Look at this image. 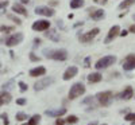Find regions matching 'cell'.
I'll return each mask as SVG.
<instances>
[{"instance_id": "cell-21", "label": "cell", "mask_w": 135, "mask_h": 125, "mask_svg": "<svg viewBox=\"0 0 135 125\" xmlns=\"http://www.w3.org/2000/svg\"><path fill=\"white\" fill-rule=\"evenodd\" d=\"M134 3H135V0H124V2H122V3L119 4V8H120V9L128 8V7H131Z\"/></svg>"}, {"instance_id": "cell-28", "label": "cell", "mask_w": 135, "mask_h": 125, "mask_svg": "<svg viewBox=\"0 0 135 125\" xmlns=\"http://www.w3.org/2000/svg\"><path fill=\"white\" fill-rule=\"evenodd\" d=\"M66 122L68 124H76V122H78V118H77V116H69L68 120H66Z\"/></svg>"}, {"instance_id": "cell-46", "label": "cell", "mask_w": 135, "mask_h": 125, "mask_svg": "<svg viewBox=\"0 0 135 125\" xmlns=\"http://www.w3.org/2000/svg\"><path fill=\"white\" fill-rule=\"evenodd\" d=\"M23 125H28V124H23Z\"/></svg>"}, {"instance_id": "cell-4", "label": "cell", "mask_w": 135, "mask_h": 125, "mask_svg": "<svg viewBox=\"0 0 135 125\" xmlns=\"http://www.w3.org/2000/svg\"><path fill=\"white\" fill-rule=\"evenodd\" d=\"M23 38L25 37H23V34H22V32H15V34H12L11 37H8L6 39V46L7 47H14V46H16V44L22 43Z\"/></svg>"}, {"instance_id": "cell-14", "label": "cell", "mask_w": 135, "mask_h": 125, "mask_svg": "<svg viewBox=\"0 0 135 125\" xmlns=\"http://www.w3.org/2000/svg\"><path fill=\"white\" fill-rule=\"evenodd\" d=\"M12 11H14L15 14L23 15V16H28L27 9L25 8V6H23V4H20V3H14V4H12Z\"/></svg>"}, {"instance_id": "cell-35", "label": "cell", "mask_w": 135, "mask_h": 125, "mask_svg": "<svg viewBox=\"0 0 135 125\" xmlns=\"http://www.w3.org/2000/svg\"><path fill=\"white\" fill-rule=\"evenodd\" d=\"M64 124H65V121L62 118H57V121H55V125H64Z\"/></svg>"}, {"instance_id": "cell-42", "label": "cell", "mask_w": 135, "mask_h": 125, "mask_svg": "<svg viewBox=\"0 0 135 125\" xmlns=\"http://www.w3.org/2000/svg\"><path fill=\"white\" fill-rule=\"evenodd\" d=\"M2 118H3V120H7V118H8V116L6 114V113H3V114H2Z\"/></svg>"}, {"instance_id": "cell-37", "label": "cell", "mask_w": 135, "mask_h": 125, "mask_svg": "<svg viewBox=\"0 0 135 125\" xmlns=\"http://www.w3.org/2000/svg\"><path fill=\"white\" fill-rule=\"evenodd\" d=\"M127 34H128V31L123 30V31H120V34H119V35H120V37H127Z\"/></svg>"}, {"instance_id": "cell-31", "label": "cell", "mask_w": 135, "mask_h": 125, "mask_svg": "<svg viewBox=\"0 0 135 125\" xmlns=\"http://www.w3.org/2000/svg\"><path fill=\"white\" fill-rule=\"evenodd\" d=\"M19 87H20V92H26L27 90V85L25 82H19Z\"/></svg>"}, {"instance_id": "cell-45", "label": "cell", "mask_w": 135, "mask_h": 125, "mask_svg": "<svg viewBox=\"0 0 135 125\" xmlns=\"http://www.w3.org/2000/svg\"><path fill=\"white\" fill-rule=\"evenodd\" d=\"M22 3H23V4H26V3H28V0H22Z\"/></svg>"}, {"instance_id": "cell-17", "label": "cell", "mask_w": 135, "mask_h": 125, "mask_svg": "<svg viewBox=\"0 0 135 125\" xmlns=\"http://www.w3.org/2000/svg\"><path fill=\"white\" fill-rule=\"evenodd\" d=\"M134 97V90H132V87L131 86H127L124 90H123V92H122V94H120V98L122 100H131Z\"/></svg>"}, {"instance_id": "cell-41", "label": "cell", "mask_w": 135, "mask_h": 125, "mask_svg": "<svg viewBox=\"0 0 135 125\" xmlns=\"http://www.w3.org/2000/svg\"><path fill=\"white\" fill-rule=\"evenodd\" d=\"M130 32H132V34H135V24H132V26L130 27Z\"/></svg>"}, {"instance_id": "cell-19", "label": "cell", "mask_w": 135, "mask_h": 125, "mask_svg": "<svg viewBox=\"0 0 135 125\" xmlns=\"http://www.w3.org/2000/svg\"><path fill=\"white\" fill-rule=\"evenodd\" d=\"M101 74L100 73H92V74H89L88 75V82H91V84H96V82H100L101 81Z\"/></svg>"}, {"instance_id": "cell-48", "label": "cell", "mask_w": 135, "mask_h": 125, "mask_svg": "<svg viewBox=\"0 0 135 125\" xmlns=\"http://www.w3.org/2000/svg\"><path fill=\"white\" fill-rule=\"evenodd\" d=\"M103 125H107V124H103Z\"/></svg>"}, {"instance_id": "cell-44", "label": "cell", "mask_w": 135, "mask_h": 125, "mask_svg": "<svg viewBox=\"0 0 135 125\" xmlns=\"http://www.w3.org/2000/svg\"><path fill=\"white\" fill-rule=\"evenodd\" d=\"M3 105V100H2V96H0V106Z\"/></svg>"}, {"instance_id": "cell-26", "label": "cell", "mask_w": 135, "mask_h": 125, "mask_svg": "<svg viewBox=\"0 0 135 125\" xmlns=\"http://www.w3.org/2000/svg\"><path fill=\"white\" fill-rule=\"evenodd\" d=\"M15 118L18 120V121H25V120H27V114L26 113H16V116H15Z\"/></svg>"}, {"instance_id": "cell-10", "label": "cell", "mask_w": 135, "mask_h": 125, "mask_svg": "<svg viewBox=\"0 0 135 125\" xmlns=\"http://www.w3.org/2000/svg\"><path fill=\"white\" fill-rule=\"evenodd\" d=\"M54 82V79L53 78H50V77H46V78H42V79H39V81H37L35 82V85H34V89L37 90H43V89H46L49 85H51Z\"/></svg>"}, {"instance_id": "cell-24", "label": "cell", "mask_w": 135, "mask_h": 125, "mask_svg": "<svg viewBox=\"0 0 135 125\" xmlns=\"http://www.w3.org/2000/svg\"><path fill=\"white\" fill-rule=\"evenodd\" d=\"M15 28L12 26H0V32H4V34H8V32H12Z\"/></svg>"}, {"instance_id": "cell-30", "label": "cell", "mask_w": 135, "mask_h": 125, "mask_svg": "<svg viewBox=\"0 0 135 125\" xmlns=\"http://www.w3.org/2000/svg\"><path fill=\"white\" fill-rule=\"evenodd\" d=\"M84 66H85V67H91V56H86V58H85Z\"/></svg>"}, {"instance_id": "cell-34", "label": "cell", "mask_w": 135, "mask_h": 125, "mask_svg": "<svg viewBox=\"0 0 135 125\" xmlns=\"http://www.w3.org/2000/svg\"><path fill=\"white\" fill-rule=\"evenodd\" d=\"M7 6H8V0H3V2H0V9L6 8Z\"/></svg>"}, {"instance_id": "cell-6", "label": "cell", "mask_w": 135, "mask_h": 125, "mask_svg": "<svg viewBox=\"0 0 135 125\" xmlns=\"http://www.w3.org/2000/svg\"><path fill=\"white\" fill-rule=\"evenodd\" d=\"M99 32H100V30H99L97 27H96V28H92L91 31L83 34V35L80 37V40H81L83 43H89V42H92V40L99 35Z\"/></svg>"}, {"instance_id": "cell-23", "label": "cell", "mask_w": 135, "mask_h": 125, "mask_svg": "<svg viewBox=\"0 0 135 125\" xmlns=\"http://www.w3.org/2000/svg\"><path fill=\"white\" fill-rule=\"evenodd\" d=\"M41 122V116L39 114H34L30 120H28V125H38Z\"/></svg>"}, {"instance_id": "cell-33", "label": "cell", "mask_w": 135, "mask_h": 125, "mask_svg": "<svg viewBox=\"0 0 135 125\" xmlns=\"http://www.w3.org/2000/svg\"><path fill=\"white\" fill-rule=\"evenodd\" d=\"M26 102H27V101H26L25 98H18V100H16V104H18V105H26Z\"/></svg>"}, {"instance_id": "cell-27", "label": "cell", "mask_w": 135, "mask_h": 125, "mask_svg": "<svg viewBox=\"0 0 135 125\" xmlns=\"http://www.w3.org/2000/svg\"><path fill=\"white\" fill-rule=\"evenodd\" d=\"M12 87H14V81H9V82H7V84H4V85H3V89L6 90V92L11 90Z\"/></svg>"}, {"instance_id": "cell-2", "label": "cell", "mask_w": 135, "mask_h": 125, "mask_svg": "<svg viewBox=\"0 0 135 125\" xmlns=\"http://www.w3.org/2000/svg\"><path fill=\"white\" fill-rule=\"evenodd\" d=\"M116 62V56L115 55H107V56H103V58H100L95 67L97 70H101V69H107V67H109L111 65H114Z\"/></svg>"}, {"instance_id": "cell-15", "label": "cell", "mask_w": 135, "mask_h": 125, "mask_svg": "<svg viewBox=\"0 0 135 125\" xmlns=\"http://www.w3.org/2000/svg\"><path fill=\"white\" fill-rule=\"evenodd\" d=\"M46 116H50V117H61L66 113V109L65 108H58V109H54V110H46Z\"/></svg>"}, {"instance_id": "cell-39", "label": "cell", "mask_w": 135, "mask_h": 125, "mask_svg": "<svg viewBox=\"0 0 135 125\" xmlns=\"http://www.w3.org/2000/svg\"><path fill=\"white\" fill-rule=\"evenodd\" d=\"M91 101H93V97H88L86 100H84L83 102H84V104H86V102H91Z\"/></svg>"}, {"instance_id": "cell-18", "label": "cell", "mask_w": 135, "mask_h": 125, "mask_svg": "<svg viewBox=\"0 0 135 125\" xmlns=\"http://www.w3.org/2000/svg\"><path fill=\"white\" fill-rule=\"evenodd\" d=\"M45 37L49 38L53 42H58L60 40V35H58V32L55 30H47V32H45Z\"/></svg>"}, {"instance_id": "cell-3", "label": "cell", "mask_w": 135, "mask_h": 125, "mask_svg": "<svg viewBox=\"0 0 135 125\" xmlns=\"http://www.w3.org/2000/svg\"><path fill=\"white\" fill-rule=\"evenodd\" d=\"M84 93H85V86H84L81 82H76V84L70 87V90H69V98H70V100H74V98H77V97L83 96Z\"/></svg>"}, {"instance_id": "cell-7", "label": "cell", "mask_w": 135, "mask_h": 125, "mask_svg": "<svg viewBox=\"0 0 135 125\" xmlns=\"http://www.w3.org/2000/svg\"><path fill=\"white\" fill-rule=\"evenodd\" d=\"M50 28V22L46 19H41L32 23V30L34 31H47Z\"/></svg>"}, {"instance_id": "cell-29", "label": "cell", "mask_w": 135, "mask_h": 125, "mask_svg": "<svg viewBox=\"0 0 135 125\" xmlns=\"http://www.w3.org/2000/svg\"><path fill=\"white\" fill-rule=\"evenodd\" d=\"M8 19H11V20H14L15 23L18 24V26H20V24H22V20H20L19 18H16L15 15H11V14H9V15H8Z\"/></svg>"}, {"instance_id": "cell-1", "label": "cell", "mask_w": 135, "mask_h": 125, "mask_svg": "<svg viewBox=\"0 0 135 125\" xmlns=\"http://www.w3.org/2000/svg\"><path fill=\"white\" fill-rule=\"evenodd\" d=\"M43 54H45L46 58H51V59H55V61H65L68 58V51L64 50V49H60V50L45 49L43 50Z\"/></svg>"}, {"instance_id": "cell-13", "label": "cell", "mask_w": 135, "mask_h": 125, "mask_svg": "<svg viewBox=\"0 0 135 125\" xmlns=\"http://www.w3.org/2000/svg\"><path fill=\"white\" fill-rule=\"evenodd\" d=\"M77 73H78L77 67L76 66H70V67H68V69H66V71L64 73V77L62 78L65 79V81H69L70 78H73V77L77 75Z\"/></svg>"}, {"instance_id": "cell-38", "label": "cell", "mask_w": 135, "mask_h": 125, "mask_svg": "<svg viewBox=\"0 0 135 125\" xmlns=\"http://www.w3.org/2000/svg\"><path fill=\"white\" fill-rule=\"evenodd\" d=\"M57 26H58V27H61L62 30L65 28V27H64V24H62V20H57Z\"/></svg>"}, {"instance_id": "cell-9", "label": "cell", "mask_w": 135, "mask_h": 125, "mask_svg": "<svg viewBox=\"0 0 135 125\" xmlns=\"http://www.w3.org/2000/svg\"><path fill=\"white\" fill-rule=\"evenodd\" d=\"M35 14L37 15H42V16H47V18H51L55 15V11L50 7H46V6H39L35 8Z\"/></svg>"}, {"instance_id": "cell-12", "label": "cell", "mask_w": 135, "mask_h": 125, "mask_svg": "<svg viewBox=\"0 0 135 125\" xmlns=\"http://www.w3.org/2000/svg\"><path fill=\"white\" fill-rule=\"evenodd\" d=\"M88 11H89V16H91L93 20H101L105 16L103 9H96V8L92 7V8H88Z\"/></svg>"}, {"instance_id": "cell-43", "label": "cell", "mask_w": 135, "mask_h": 125, "mask_svg": "<svg viewBox=\"0 0 135 125\" xmlns=\"http://www.w3.org/2000/svg\"><path fill=\"white\" fill-rule=\"evenodd\" d=\"M88 125H97V122H96V121H93V122H91V124H88Z\"/></svg>"}, {"instance_id": "cell-36", "label": "cell", "mask_w": 135, "mask_h": 125, "mask_svg": "<svg viewBox=\"0 0 135 125\" xmlns=\"http://www.w3.org/2000/svg\"><path fill=\"white\" fill-rule=\"evenodd\" d=\"M95 3H97V4H105L107 3V0H93Z\"/></svg>"}, {"instance_id": "cell-22", "label": "cell", "mask_w": 135, "mask_h": 125, "mask_svg": "<svg viewBox=\"0 0 135 125\" xmlns=\"http://www.w3.org/2000/svg\"><path fill=\"white\" fill-rule=\"evenodd\" d=\"M0 96H2L3 104H8V102H11V100H12V97H11V94H9L8 92H6V90H4V92H3L2 94H0Z\"/></svg>"}, {"instance_id": "cell-20", "label": "cell", "mask_w": 135, "mask_h": 125, "mask_svg": "<svg viewBox=\"0 0 135 125\" xmlns=\"http://www.w3.org/2000/svg\"><path fill=\"white\" fill-rule=\"evenodd\" d=\"M85 4V0H70V8H81Z\"/></svg>"}, {"instance_id": "cell-47", "label": "cell", "mask_w": 135, "mask_h": 125, "mask_svg": "<svg viewBox=\"0 0 135 125\" xmlns=\"http://www.w3.org/2000/svg\"><path fill=\"white\" fill-rule=\"evenodd\" d=\"M134 19H135V15H134Z\"/></svg>"}, {"instance_id": "cell-40", "label": "cell", "mask_w": 135, "mask_h": 125, "mask_svg": "<svg viewBox=\"0 0 135 125\" xmlns=\"http://www.w3.org/2000/svg\"><path fill=\"white\" fill-rule=\"evenodd\" d=\"M34 43H35V46H38V44L41 43V39L39 38H35V39H34Z\"/></svg>"}, {"instance_id": "cell-16", "label": "cell", "mask_w": 135, "mask_h": 125, "mask_svg": "<svg viewBox=\"0 0 135 125\" xmlns=\"http://www.w3.org/2000/svg\"><path fill=\"white\" fill-rule=\"evenodd\" d=\"M30 77H41V75H45L46 74V69L43 66H38V67H34V69L30 70Z\"/></svg>"}, {"instance_id": "cell-11", "label": "cell", "mask_w": 135, "mask_h": 125, "mask_svg": "<svg viewBox=\"0 0 135 125\" xmlns=\"http://www.w3.org/2000/svg\"><path fill=\"white\" fill-rule=\"evenodd\" d=\"M119 34H120V27H119V26H112V27L109 28V31H108V35H107L104 43L112 42V40H114V39L119 35Z\"/></svg>"}, {"instance_id": "cell-32", "label": "cell", "mask_w": 135, "mask_h": 125, "mask_svg": "<svg viewBox=\"0 0 135 125\" xmlns=\"http://www.w3.org/2000/svg\"><path fill=\"white\" fill-rule=\"evenodd\" d=\"M30 59L34 61V62H38L41 58H39V56H35V55H34V53H30Z\"/></svg>"}, {"instance_id": "cell-25", "label": "cell", "mask_w": 135, "mask_h": 125, "mask_svg": "<svg viewBox=\"0 0 135 125\" xmlns=\"http://www.w3.org/2000/svg\"><path fill=\"white\" fill-rule=\"evenodd\" d=\"M124 120L128 121V122H132L135 125V113H128V114L124 117Z\"/></svg>"}, {"instance_id": "cell-5", "label": "cell", "mask_w": 135, "mask_h": 125, "mask_svg": "<svg viewBox=\"0 0 135 125\" xmlns=\"http://www.w3.org/2000/svg\"><path fill=\"white\" fill-rule=\"evenodd\" d=\"M96 98L99 100V102L103 106H109L112 102V93L111 92H100V93H97Z\"/></svg>"}, {"instance_id": "cell-8", "label": "cell", "mask_w": 135, "mask_h": 125, "mask_svg": "<svg viewBox=\"0 0 135 125\" xmlns=\"http://www.w3.org/2000/svg\"><path fill=\"white\" fill-rule=\"evenodd\" d=\"M123 69L126 71H131L135 69V54H128L123 61Z\"/></svg>"}]
</instances>
